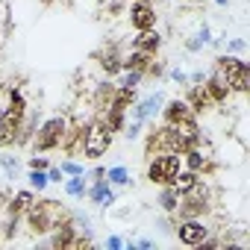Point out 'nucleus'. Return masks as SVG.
I'll list each match as a JSON object with an SVG mask.
<instances>
[{
    "instance_id": "f257e3e1",
    "label": "nucleus",
    "mask_w": 250,
    "mask_h": 250,
    "mask_svg": "<svg viewBox=\"0 0 250 250\" xmlns=\"http://www.w3.org/2000/svg\"><path fill=\"white\" fill-rule=\"evenodd\" d=\"M21 218L27 221V229H30L33 235H47L56 224L68 221V218H71V212H68V209H62V203H59V200L47 197V200H33V203L24 209V215H21Z\"/></svg>"
},
{
    "instance_id": "f03ea898",
    "label": "nucleus",
    "mask_w": 250,
    "mask_h": 250,
    "mask_svg": "<svg viewBox=\"0 0 250 250\" xmlns=\"http://www.w3.org/2000/svg\"><path fill=\"white\" fill-rule=\"evenodd\" d=\"M215 71L224 77V83L229 85L232 94H247V88H250V65H247L241 56H235V53H221V56L215 59Z\"/></svg>"
},
{
    "instance_id": "7ed1b4c3",
    "label": "nucleus",
    "mask_w": 250,
    "mask_h": 250,
    "mask_svg": "<svg viewBox=\"0 0 250 250\" xmlns=\"http://www.w3.org/2000/svg\"><path fill=\"white\" fill-rule=\"evenodd\" d=\"M112 147V133L106 127V121L100 115L88 118V130H85V139H83V147H80V156L85 159H100L106 156Z\"/></svg>"
},
{
    "instance_id": "20e7f679",
    "label": "nucleus",
    "mask_w": 250,
    "mask_h": 250,
    "mask_svg": "<svg viewBox=\"0 0 250 250\" xmlns=\"http://www.w3.org/2000/svg\"><path fill=\"white\" fill-rule=\"evenodd\" d=\"M65 127H68V115H53L47 121L39 124V130L33 136V150L36 153H50V150H59L62 145V136H65Z\"/></svg>"
},
{
    "instance_id": "39448f33",
    "label": "nucleus",
    "mask_w": 250,
    "mask_h": 250,
    "mask_svg": "<svg viewBox=\"0 0 250 250\" xmlns=\"http://www.w3.org/2000/svg\"><path fill=\"white\" fill-rule=\"evenodd\" d=\"M180 168H183V156L180 153H171V150L153 153L147 159V180L153 186H171V180L177 177Z\"/></svg>"
},
{
    "instance_id": "423d86ee",
    "label": "nucleus",
    "mask_w": 250,
    "mask_h": 250,
    "mask_svg": "<svg viewBox=\"0 0 250 250\" xmlns=\"http://www.w3.org/2000/svg\"><path fill=\"white\" fill-rule=\"evenodd\" d=\"M177 238H180V244H186V247H197L209 232H212V227L203 221V218H183V221H177Z\"/></svg>"
},
{
    "instance_id": "0eeeda50",
    "label": "nucleus",
    "mask_w": 250,
    "mask_h": 250,
    "mask_svg": "<svg viewBox=\"0 0 250 250\" xmlns=\"http://www.w3.org/2000/svg\"><path fill=\"white\" fill-rule=\"evenodd\" d=\"M85 130H88V121H83L80 115L68 118V127H65V136H62V150L68 156H80V147H83V139H85Z\"/></svg>"
},
{
    "instance_id": "6e6552de",
    "label": "nucleus",
    "mask_w": 250,
    "mask_h": 250,
    "mask_svg": "<svg viewBox=\"0 0 250 250\" xmlns=\"http://www.w3.org/2000/svg\"><path fill=\"white\" fill-rule=\"evenodd\" d=\"M127 18H130L133 30H136V33H142V30H153L159 15H156V9H153L150 0H133L130 9H127Z\"/></svg>"
},
{
    "instance_id": "1a4fd4ad",
    "label": "nucleus",
    "mask_w": 250,
    "mask_h": 250,
    "mask_svg": "<svg viewBox=\"0 0 250 250\" xmlns=\"http://www.w3.org/2000/svg\"><path fill=\"white\" fill-rule=\"evenodd\" d=\"M159 112H162V124H191V121H197V115L188 109V103L183 97L165 100Z\"/></svg>"
},
{
    "instance_id": "9d476101",
    "label": "nucleus",
    "mask_w": 250,
    "mask_h": 250,
    "mask_svg": "<svg viewBox=\"0 0 250 250\" xmlns=\"http://www.w3.org/2000/svg\"><path fill=\"white\" fill-rule=\"evenodd\" d=\"M47 235H50V247H53V250H71V247L77 244V235H80V229H77L74 218H68V221L56 224V227H53Z\"/></svg>"
},
{
    "instance_id": "9b49d317",
    "label": "nucleus",
    "mask_w": 250,
    "mask_h": 250,
    "mask_svg": "<svg viewBox=\"0 0 250 250\" xmlns=\"http://www.w3.org/2000/svg\"><path fill=\"white\" fill-rule=\"evenodd\" d=\"M203 88H206V94H209V100L215 103V106H224L229 97H232V91H229V85L224 83V77L212 68L209 74H206V80H203Z\"/></svg>"
},
{
    "instance_id": "f8f14e48",
    "label": "nucleus",
    "mask_w": 250,
    "mask_h": 250,
    "mask_svg": "<svg viewBox=\"0 0 250 250\" xmlns=\"http://www.w3.org/2000/svg\"><path fill=\"white\" fill-rule=\"evenodd\" d=\"M183 100L188 103V109H191L194 115H203V112L215 109V103L209 100V94H206L203 83H188V85H186V97H183Z\"/></svg>"
},
{
    "instance_id": "ddd939ff",
    "label": "nucleus",
    "mask_w": 250,
    "mask_h": 250,
    "mask_svg": "<svg viewBox=\"0 0 250 250\" xmlns=\"http://www.w3.org/2000/svg\"><path fill=\"white\" fill-rule=\"evenodd\" d=\"M94 59L100 62V68H103V74L112 80V77H118L124 68H121V53H118V44H106V47H100V50H94Z\"/></svg>"
},
{
    "instance_id": "4468645a",
    "label": "nucleus",
    "mask_w": 250,
    "mask_h": 250,
    "mask_svg": "<svg viewBox=\"0 0 250 250\" xmlns=\"http://www.w3.org/2000/svg\"><path fill=\"white\" fill-rule=\"evenodd\" d=\"M162 103H165V94H162V91H156V94H150V97H145V100L133 103V118L147 124V121L162 109Z\"/></svg>"
},
{
    "instance_id": "2eb2a0df",
    "label": "nucleus",
    "mask_w": 250,
    "mask_h": 250,
    "mask_svg": "<svg viewBox=\"0 0 250 250\" xmlns=\"http://www.w3.org/2000/svg\"><path fill=\"white\" fill-rule=\"evenodd\" d=\"M133 47L136 50H145V53H159V47H162V36L156 33V27L153 30H142V33H136V39H133Z\"/></svg>"
},
{
    "instance_id": "dca6fc26",
    "label": "nucleus",
    "mask_w": 250,
    "mask_h": 250,
    "mask_svg": "<svg viewBox=\"0 0 250 250\" xmlns=\"http://www.w3.org/2000/svg\"><path fill=\"white\" fill-rule=\"evenodd\" d=\"M153 59H156L153 53H145V50H136V47H133L127 56H121V68H124V71H142V74H145Z\"/></svg>"
},
{
    "instance_id": "f3484780",
    "label": "nucleus",
    "mask_w": 250,
    "mask_h": 250,
    "mask_svg": "<svg viewBox=\"0 0 250 250\" xmlns=\"http://www.w3.org/2000/svg\"><path fill=\"white\" fill-rule=\"evenodd\" d=\"M112 94H115V83H112V80L97 83V88H94V112H97V115H103V112L109 109Z\"/></svg>"
},
{
    "instance_id": "a211bd4d",
    "label": "nucleus",
    "mask_w": 250,
    "mask_h": 250,
    "mask_svg": "<svg viewBox=\"0 0 250 250\" xmlns=\"http://www.w3.org/2000/svg\"><path fill=\"white\" fill-rule=\"evenodd\" d=\"M133 103H136V88H121V85L115 83V94H112V103H109V109L127 112Z\"/></svg>"
},
{
    "instance_id": "6ab92c4d",
    "label": "nucleus",
    "mask_w": 250,
    "mask_h": 250,
    "mask_svg": "<svg viewBox=\"0 0 250 250\" xmlns=\"http://www.w3.org/2000/svg\"><path fill=\"white\" fill-rule=\"evenodd\" d=\"M36 200V194H33V188H21V191H15V197H9L6 200V212H15V215H24V209L30 206Z\"/></svg>"
},
{
    "instance_id": "aec40b11",
    "label": "nucleus",
    "mask_w": 250,
    "mask_h": 250,
    "mask_svg": "<svg viewBox=\"0 0 250 250\" xmlns=\"http://www.w3.org/2000/svg\"><path fill=\"white\" fill-rule=\"evenodd\" d=\"M112 191H115V188H112V183H109V180H97V183H91V186L85 188V197H88L91 203L103 206V200H106Z\"/></svg>"
},
{
    "instance_id": "412c9836",
    "label": "nucleus",
    "mask_w": 250,
    "mask_h": 250,
    "mask_svg": "<svg viewBox=\"0 0 250 250\" xmlns=\"http://www.w3.org/2000/svg\"><path fill=\"white\" fill-rule=\"evenodd\" d=\"M180 191L174 188V186H162V191H159V206H162V212L165 215H174L177 212V206H180Z\"/></svg>"
},
{
    "instance_id": "4be33fe9",
    "label": "nucleus",
    "mask_w": 250,
    "mask_h": 250,
    "mask_svg": "<svg viewBox=\"0 0 250 250\" xmlns=\"http://www.w3.org/2000/svg\"><path fill=\"white\" fill-rule=\"evenodd\" d=\"M85 188H88L85 174H74V177H68V180H65V194H68V197H74V200H83V197H85Z\"/></svg>"
},
{
    "instance_id": "5701e85b",
    "label": "nucleus",
    "mask_w": 250,
    "mask_h": 250,
    "mask_svg": "<svg viewBox=\"0 0 250 250\" xmlns=\"http://www.w3.org/2000/svg\"><path fill=\"white\" fill-rule=\"evenodd\" d=\"M197 180H200V174H197V171H188V168H180V171H177V177L171 180V186H174V188H177L180 194H186V191H188V188H191V186H194Z\"/></svg>"
},
{
    "instance_id": "b1692460",
    "label": "nucleus",
    "mask_w": 250,
    "mask_h": 250,
    "mask_svg": "<svg viewBox=\"0 0 250 250\" xmlns=\"http://www.w3.org/2000/svg\"><path fill=\"white\" fill-rule=\"evenodd\" d=\"M209 42H212V33H209V27L203 24V27L197 30V36H191V39L186 42V47H188V53H200Z\"/></svg>"
},
{
    "instance_id": "393cba45",
    "label": "nucleus",
    "mask_w": 250,
    "mask_h": 250,
    "mask_svg": "<svg viewBox=\"0 0 250 250\" xmlns=\"http://www.w3.org/2000/svg\"><path fill=\"white\" fill-rule=\"evenodd\" d=\"M106 180L112 186H127L130 183V171L124 168V165H115V168H106Z\"/></svg>"
},
{
    "instance_id": "a878e982",
    "label": "nucleus",
    "mask_w": 250,
    "mask_h": 250,
    "mask_svg": "<svg viewBox=\"0 0 250 250\" xmlns=\"http://www.w3.org/2000/svg\"><path fill=\"white\" fill-rule=\"evenodd\" d=\"M142 80H145V74H142V71H121L118 85H121V88H136Z\"/></svg>"
},
{
    "instance_id": "bb28decb",
    "label": "nucleus",
    "mask_w": 250,
    "mask_h": 250,
    "mask_svg": "<svg viewBox=\"0 0 250 250\" xmlns=\"http://www.w3.org/2000/svg\"><path fill=\"white\" fill-rule=\"evenodd\" d=\"M30 188L33 191H44L47 188V171H36V168H30Z\"/></svg>"
},
{
    "instance_id": "cd10ccee",
    "label": "nucleus",
    "mask_w": 250,
    "mask_h": 250,
    "mask_svg": "<svg viewBox=\"0 0 250 250\" xmlns=\"http://www.w3.org/2000/svg\"><path fill=\"white\" fill-rule=\"evenodd\" d=\"M142 127H145V121H136V118H133L127 127H124V139H127V142H136V139L142 136Z\"/></svg>"
},
{
    "instance_id": "c85d7f7f",
    "label": "nucleus",
    "mask_w": 250,
    "mask_h": 250,
    "mask_svg": "<svg viewBox=\"0 0 250 250\" xmlns=\"http://www.w3.org/2000/svg\"><path fill=\"white\" fill-rule=\"evenodd\" d=\"M0 165H3V171H6L9 180L18 177V159H15V156H0Z\"/></svg>"
},
{
    "instance_id": "c756f323",
    "label": "nucleus",
    "mask_w": 250,
    "mask_h": 250,
    "mask_svg": "<svg viewBox=\"0 0 250 250\" xmlns=\"http://www.w3.org/2000/svg\"><path fill=\"white\" fill-rule=\"evenodd\" d=\"M168 71H165V65L159 62V59H153L150 65H147V71H145V77H153V80H159V77H165Z\"/></svg>"
},
{
    "instance_id": "7c9ffc66",
    "label": "nucleus",
    "mask_w": 250,
    "mask_h": 250,
    "mask_svg": "<svg viewBox=\"0 0 250 250\" xmlns=\"http://www.w3.org/2000/svg\"><path fill=\"white\" fill-rule=\"evenodd\" d=\"M62 174H65V177H74V174H85V171H83V165H80V162L68 159V162H62Z\"/></svg>"
},
{
    "instance_id": "2f4dec72",
    "label": "nucleus",
    "mask_w": 250,
    "mask_h": 250,
    "mask_svg": "<svg viewBox=\"0 0 250 250\" xmlns=\"http://www.w3.org/2000/svg\"><path fill=\"white\" fill-rule=\"evenodd\" d=\"M27 165H30V168H36V171H47V168H50L47 156H39V153H36V156H30V162H27Z\"/></svg>"
},
{
    "instance_id": "473e14b6",
    "label": "nucleus",
    "mask_w": 250,
    "mask_h": 250,
    "mask_svg": "<svg viewBox=\"0 0 250 250\" xmlns=\"http://www.w3.org/2000/svg\"><path fill=\"white\" fill-rule=\"evenodd\" d=\"M168 77H171L174 83H180V85H188V74H186V71H180V68H174V71H168Z\"/></svg>"
},
{
    "instance_id": "72a5a7b5",
    "label": "nucleus",
    "mask_w": 250,
    "mask_h": 250,
    "mask_svg": "<svg viewBox=\"0 0 250 250\" xmlns=\"http://www.w3.org/2000/svg\"><path fill=\"white\" fill-rule=\"evenodd\" d=\"M47 183H65V174H62V168H47Z\"/></svg>"
},
{
    "instance_id": "f704fd0d",
    "label": "nucleus",
    "mask_w": 250,
    "mask_h": 250,
    "mask_svg": "<svg viewBox=\"0 0 250 250\" xmlns=\"http://www.w3.org/2000/svg\"><path fill=\"white\" fill-rule=\"evenodd\" d=\"M85 180H88V183H97V180H106V168H103V165H97V168H91V174H85Z\"/></svg>"
},
{
    "instance_id": "c9c22d12",
    "label": "nucleus",
    "mask_w": 250,
    "mask_h": 250,
    "mask_svg": "<svg viewBox=\"0 0 250 250\" xmlns=\"http://www.w3.org/2000/svg\"><path fill=\"white\" fill-rule=\"evenodd\" d=\"M244 47H247V44H244V39H229V44H227V50H229V53H241Z\"/></svg>"
},
{
    "instance_id": "e433bc0d",
    "label": "nucleus",
    "mask_w": 250,
    "mask_h": 250,
    "mask_svg": "<svg viewBox=\"0 0 250 250\" xmlns=\"http://www.w3.org/2000/svg\"><path fill=\"white\" fill-rule=\"evenodd\" d=\"M106 247H112V250H118V247H124V241H121L118 235H109V238H106Z\"/></svg>"
},
{
    "instance_id": "4c0bfd02",
    "label": "nucleus",
    "mask_w": 250,
    "mask_h": 250,
    "mask_svg": "<svg viewBox=\"0 0 250 250\" xmlns=\"http://www.w3.org/2000/svg\"><path fill=\"white\" fill-rule=\"evenodd\" d=\"M203 80H206V74H203V71H194V74L188 77V83H203Z\"/></svg>"
},
{
    "instance_id": "58836bf2",
    "label": "nucleus",
    "mask_w": 250,
    "mask_h": 250,
    "mask_svg": "<svg viewBox=\"0 0 250 250\" xmlns=\"http://www.w3.org/2000/svg\"><path fill=\"white\" fill-rule=\"evenodd\" d=\"M109 9H112V12H121V9H124V3H121V0H112Z\"/></svg>"
},
{
    "instance_id": "ea45409f",
    "label": "nucleus",
    "mask_w": 250,
    "mask_h": 250,
    "mask_svg": "<svg viewBox=\"0 0 250 250\" xmlns=\"http://www.w3.org/2000/svg\"><path fill=\"white\" fill-rule=\"evenodd\" d=\"M139 247H145V250H150V247H153V241H150V238H142V241H139Z\"/></svg>"
},
{
    "instance_id": "a19ab883",
    "label": "nucleus",
    "mask_w": 250,
    "mask_h": 250,
    "mask_svg": "<svg viewBox=\"0 0 250 250\" xmlns=\"http://www.w3.org/2000/svg\"><path fill=\"white\" fill-rule=\"evenodd\" d=\"M215 3H218V6H227V0H215Z\"/></svg>"
}]
</instances>
